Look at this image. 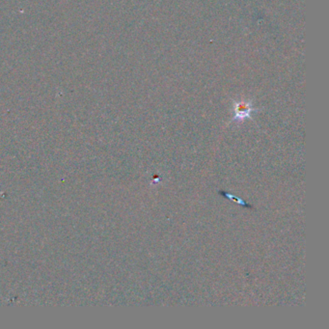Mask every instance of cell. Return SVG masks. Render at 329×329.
<instances>
[{
  "label": "cell",
  "instance_id": "cell-1",
  "mask_svg": "<svg viewBox=\"0 0 329 329\" xmlns=\"http://www.w3.org/2000/svg\"><path fill=\"white\" fill-rule=\"evenodd\" d=\"M251 112V107L248 104H240L235 108V118L245 119L248 117Z\"/></svg>",
  "mask_w": 329,
  "mask_h": 329
}]
</instances>
